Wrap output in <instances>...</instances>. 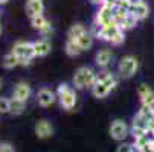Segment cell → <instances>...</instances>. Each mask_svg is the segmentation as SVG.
<instances>
[{"mask_svg": "<svg viewBox=\"0 0 154 152\" xmlns=\"http://www.w3.org/2000/svg\"><path fill=\"white\" fill-rule=\"evenodd\" d=\"M116 87V79L113 76V73L110 72H101L98 73L96 76V81L92 87V94L96 97V99H104L110 94L113 88Z\"/></svg>", "mask_w": 154, "mask_h": 152, "instance_id": "cell-1", "label": "cell"}, {"mask_svg": "<svg viewBox=\"0 0 154 152\" xmlns=\"http://www.w3.org/2000/svg\"><path fill=\"white\" fill-rule=\"evenodd\" d=\"M98 73H95L93 69L90 67H79L75 75H73V87L75 90H85V88H92L95 81H96Z\"/></svg>", "mask_w": 154, "mask_h": 152, "instance_id": "cell-2", "label": "cell"}, {"mask_svg": "<svg viewBox=\"0 0 154 152\" xmlns=\"http://www.w3.org/2000/svg\"><path fill=\"white\" fill-rule=\"evenodd\" d=\"M57 97L60 100V105L63 110L70 111L75 108L76 102H78V96L73 87H70L69 84H60L58 90H57Z\"/></svg>", "mask_w": 154, "mask_h": 152, "instance_id": "cell-3", "label": "cell"}, {"mask_svg": "<svg viewBox=\"0 0 154 152\" xmlns=\"http://www.w3.org/2000/svg\"><path fill=\"white\" fill-rule=\"evenodd\" d=\"M99 38L104 40V41L112 43L113 46H121L122 43L125 41L124 31L121 29V26L116 23V21H112V23H108L105 26H101Z\"/></svg>", "mask_w": 154, "mask_h": 152, "instance_id": "cell-4", "label": "cell"}, {"mask_svg": "<svg viewBox=\"0 0 154 152\" xmlns=\"http://www.w3.org/2000/svg\"><path fill=\"white\" fill-rule=\"evenodd\" d=\"M14 55L18 58L20 66H29L31 61L35 58V52H34V43H28V41H17L14 47H12Z\"/></svg>", "mask_w": 154, "mask_h": 152, "instance_id": "cell-5", "label": "cell"}, {"mask_svg": "<svg viewBox=\"0 0 154 152\" xmlns=\"http://www.w3.org/2000/svg\"><path fill=\"white\" fill-rule=\"evenodd\" d=\"M139 70V61L136 56L133 55H127L124 58H121L119 66H118V73L122 79H130L133 78Z\"/></svg>", "mask_w": 154, "mask_h": 152, "instance_id": "cell-6", "label": "cell"}, {"mask_svg": "<svg viewBox=\"0 0 154 152\" xmlns=\"http://www.w3.org/2000/svg\"><path fill=\"white\" fill-rule=\"evenodd\" d=\"M115 8H116L115 0H107L104 5L98 8V12L95 15V23L99 26H105L115 21Z\"/></svg>", "mask_w": 154, "mask_h": 152, "instance_id": "cell-7", "label": "cell"}, {"mask_svg": "<svg viewBox=\"0 0 154 152\" xmlns=\"http://www.w3.org/2000/svg\"><path fill=\"white\" fill-rule=\"evenodd\" d=\"M108 133H110V137H112L113 140L122 142V140H125L127 136L130 134V128H128V125H127L122 119H116V120L112 122V125H110Z\"/></svg>", "mask_w": 154, "mask_h": 152, "instance_id": "cell-8", "label": "cell"}, {"mask_svg": "<svg viewBox=\"0 0 154 152\" xmlns=\"http://www.w3.org/2000/svg\"><path fill=\"white\" fill-rule=\"evenodd\" d=\"M31 25L34 29H37L43 37H46L52 32V25H51V21L45 17V15H37V17H32L31 18Z\"/></svg>", "mask_w": 154, "mask_h": 152, "instance_id": "cell-9", "label": "cell"}, {"mask_svg": "<svg viewBox=\"0 0 154 152\" xmlns=\"http://www.w3.org/2000/svg\"><path fill=\"white\" fill-rule=\"evenodd\" d=\"M139 97H140V105L142 106H149V108H154V91L151 87H148L146 84H142L139 87Z\"/></svg>", "mask_w": 154, "mask_h": 152, "instance_id": "cell-10", "label": "cell"}, {"mask_svg": "<svg viewBox=\"0 0 154 152\" xmlns=\"http://www.w3.org/2000/svg\"><path fill=\"white\" fill-rule=\"evenodd\" d=\"M55 100H57V94L51 88H46V87H45V88L38 90V93H37V102H38L40 106H43V108L51 106Z\"/></svg>", "mask_w": 154, "mask_h": 152, "instance_id": "cell-11", "label": "cell"}, {"mask_svg": "<svg viewBox=\"0 0 154 152\" xmlns=\"http://www.w3.org/2000/svg\"><path fill=\"white\" fill-rule=\"evenodd\" d=\"M35 134L38 139H49L52 137L54 134V126L49 120L43 119V120H38L35 123Z\"/></svg>", "mask_w": 154, "mask_h": 152, "instance_id": "cell-12", "label": "cell"}, {"mask_svg": "<svg viewBox=\"0 0 154 152\" xmlns=\"http://www.w3.org/2000/svg\"><path fill=\"white\" fill-rule=\"evenodd\" d=\"M31 93H32V90H31V85H29L28 82H18V84L15 85V88H14V94H12V97H15V99H18V100L26 102V100L29 99Z\"/></svg>", "mask_w": 154, "mask_h": 152, "instance_id": "cell-13", "label": "cell"}, {"mask_svg": "<svg viewBox=\"0 0 154 152\" xmlns=\"http://www.w3.org/2000/svg\"><path fill=\"white\" fill-rule=\"evenodd\" d=\"M112 59H113V53L110 49H102L96 53L95 56V62H96V66L101 67V69H105L108 67L110 64H112Z\"/></svg>", "mask_w": 154, "mask_h": 152, "instance_id": "cell-14", "label": "cell"}, {"mask_svg": "<svg viewBox=\"0 0 154 152\" xmlns=\"http://www.w3.org/2000/svg\"><path fill=\"white\" fill-rule=\"evenodd\" d=\"M43 11H45V2L43 0H28L26 2V14L31 18L41 15Z\"/></svg>", "mask_w": 154, "mask_h": 152, "instance_id": "cell-15", "label": "cell"}, {"mask_svg": "<svg viewBox=\"0 0 154 152\" xmlns=\"http://www.w3.org/2000/svg\"><path fill=\"white\" fill-rule=\"evenodd\" d=\"M51 49H52V46H51V43H49L46 38H41V40L34 41V52H35V56H40V58L46 56V55H49Z\"/></svg>", "mask_w": 154, "mask_h": 152, "instance_id": "cell-16", "label": "cell"}, {"mask_svg": "<svg viewBox=\"0 0 154 152\" xmlns=\"http://www.w3.org/2000/svg\"><path fill=\"white\" fill-rule=\"evenodd\" d=\"M130 12L133 14L139 21H142V20H145V18L149 15V6H148L145 2H142V3H139V5H136V6H131V8H130Z\"/></svg>", "mask_w": 154, "mask_h": 152, "instance_id": "cell-17", "label": "cell"}, {"mask_svg": "<svg viewBox=\"0 0 154 152\" xmlns=\"http://www.w3.org/2000/svg\"><path fill=\"white\" fill-rule=\"evenodd\" d=\"M93 35L87 31V32H84L78 40H75L76 43H78V46H79V49L84 52V50H89V49H92V46H93Z\"/></svg>", "mask_w": 154, "mask_h": 152, "instance_id": "cell-18", "label": "cell"}, {"mask_svg": "<svg viewBox=\"0 0 154 152\" xmlns=\"http://www.w3.org/2000/svg\"><path fill=\"white\" fill-rule=\"evenodd\" d=\"M66 53H67L69 56H72V58H75V56H78L82 50L79 49V46H78V43L75 41V40H70V38H67V41H66Z\"/></svg>", "mask_w": 154, "mask_h": 152, "instance_id": "cell-19", "label": "cell"}, {"mask_svg": "<svg viewBox=\"0 0 154 152\" xmlns=\"http://www.w3.org/2000/svg\"><path fill=\"white\" fill-rule=\"evenodd\" d=\"M2 66L5 67V69H14V67H17V66H20V61H18V58L14 55V52H9V53H6L5 56H3V61H2Z\"/></svg>", "mask_w": 154, "mask_h": 152, "instance_id": "cell-20", "label": "cell"}, {"mask_svg": "<svg viewBox=\"0 0 154 152\" xmlns=\"http://www.w3.org/2000/svg\"><path fill=\"white\" fill-rule=\"evenodd\" d=\"M25 110H26V102L18 100V99H15V97H12V99H11V113H12L14 116H20V114H23V113H25Z\"/></svg>", "mask_w": 154, "mask_h": 152, "instance_id": "cell-21", "label": "cell"}, {"mask_svg": "<svg viewBox=\"0 0 154 152\" xmlns=\"http://www.w3.org/2000/svg\"><path fill=\"white\" fill-rule=\"evenodd\" d=\"M84 32H87L85 26H84V25H81V23H76V25H72V26H70L67 37H69L70 40H78Z\"/></svg>", "mask_w": 154, "mask_h": 152, "instance_id": "cell-22", "label": "cell"}, {"mask_svg": "<svg viewBox=\"0 0 154 152\" xmlns=\"http://www.w3.org/2000/svg\"><path fill=\"white\" fill-rule=\"evenodd\" d=\"M137 21H139V20H137V18H136V17H134L133 14H131V12H128V15H127V17L124 18V21H122V23H121L119 26H121V29H122V31L125 32V31H130V29H133V28H134V26L137 25Z\"/></svg>", "mask_w": 154, "mask_h": 152, "instance_id": "cell-23", "label": "cell"}, {"mask_svg": "<svg viewBox=\"0 0 154 152\" xmlns=\"http://www.w3.org/2000/svg\"><path fill=\"white\" fill-rule=\"evenodd\" d=\"M8 113H11V99L0 97V114H8Z\"/></svg>", "mask_w": 154, "mask_h": 152, "instance_id": "cell-24", "label": "cell"}, {"mask_svg": "<svg viewBox=\"0 0 154 152\" xmlns=\"http://www.w3.org/2000/svg\"><path fill=\"white\" fill-rule=\"evenodd\" d=\"M148 142H149V139H148V134H146V136H140V137H136V139H134V143H133V145H134L136 151L139 152V151H140V149H142V148H143V146H145V145L148 143Z\"/></svg>", "mask_w": 154, "mask_h": 152, "instance_id": "cell-25", "label": "cell"}, {"mask_svg": "<svg viewBox=\"0 0 154 152\" xmlns=\"http://www.w3.org/2000/svg\"><path fill=\"white\" fill-rule=\"evenodd\" d=\"M116 152H137L133 143H121L116 149Z\"/></svg>", "mask_w": 154, "mask_h": 152, "instance_id": "cell-26", "label": "cell"}, {"mask_svg": "<svg viewBox=\"0 0 154 152\" xmlns=\"http://www.w3.org/2000/svg\"><path fill=\"white\" fill-rule=\"evenodd\" d=\"M0 152H15V149L11 143L3 142V143H0Z\"/></svg>", "mask_w": 154, "mask_h": 152, "instance_id": "cell-27", "label": "cell"}, {"mask_svg": "<svg viewBox=\"0 0 154 152\" xmlns=\"http://www.w3.org/2000/svg\"><path fill=\"white\" fill-rule=\"evenodd\" d=\"M139 152H154V139H149V142H148Z\"/></svg>", "mask_w": 154, "mask_h": 152, "instance_id": "cell-28", "label": "cell"}, {"mask_svg": "<svg viewBox=\"0 0 154 152\" xmlns=\"http://www.w3.org/2000/svg\"><path fill=\"white\" fill-rule=\"evenodd\" d=\"M125 2L128 3V6L131 8V6H136V5H139V3H142L143 0H125Z\"/></svg>", "mask_w": 154, "mask_h": 152, "instance_id": "cell-29", "label": "cell"}, {"mask_svg": "<svg viewBox=\"0 0 154 152\" xmlns=\"http://www.w3.org/2000/svg\"><path fill=\"white\" fill-rule=\"evenodd\" d=\"M90 2L93 3V5H96V6H101V5H104L107 0H90Z\"/></svg>", "mask_w": 154, "mask_h": 152, "instance_id": "cell-30", "label": "cell"}, {"mask_svg": "<svg viewBox=\"0 0 154 152\" xmlns=\"http://www.w3.org/2000/svg\"><path fill=\"white\" fill-rule=\"evenodd\" d=\"M149 133L152 134V139H154V117L151 119V125H149Z\"/></svg>", "mask_w": 154, "mask_h": 152, "instance_id": "cell-31", "label": "cell"}, {"mask_svg": "<svg viewBox=\"0 0 154 152\" xmlns=\"http://www.w3.org/2000/svg\"><path fill=\"white\" fill-rule=\"evenodd\" d=\"M9 2V0H0V6H2V5H6Z\"/></svg>", "mask_w": 154, "mask_h": 152, "instance_id": "cell-32", "label": "cell"}, {"mask_svg": "<svg viewBox=\"0 0 154 152\" xmlns=\"http://www.w3.org/2000/svg\"><path fill=\"white\" fill-rule=\"evenodd\" d=\"M2 87H3V81L0 79V90H2Z\"/></svg>", "mask_w": 154, "mask_h": 152, "instance_id": "cell-33", "label": "cell"}, {"mask_svg": "<svg viewBox=\"0 0 154 152\" xmlns=\"http://www.w3.org/2000/svg\"><path fill=\"white\" fill-rule=\"evenodd\" d=\"M0 34H2V26H0Z\"/></svg>", "mask_w": 154, "mask_h": 152, "instance_id": "cell-34", "label": "cell"}]
</instances>
